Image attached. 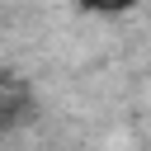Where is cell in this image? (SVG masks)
Returning <instances> with one entry per match:
<instances>
[{"label":"cell","mask_w":151,"mask_h":151,"mask_svg":"<svg viewBox=\"0 0 151 151\" xmlns=\"http://www.w3.org/2000/svg\"><path fill=\"white\" fill-rule=\"evenodd\" d=\"M76 9H85V14H127V9H137V0H76Z\"/></svg>","instance_id":"7a4b0ae2"},{"label":"cell","mask_w":151,"mask_h":151,"mask_svg":"<svg viewBox=\"0 0 151 151\" xmlns=\"http://www.w3.org/2000/svg\"><path fill=\"white\" fill-rule=\"evenodd\" d=\"M38 118V94L24 76L0 71V132H19Z\"/></svg>","instance_id":"6da1fadb"}]
</instances>
